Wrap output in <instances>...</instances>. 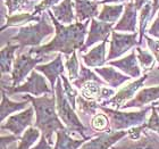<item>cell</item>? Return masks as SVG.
Wrapping results in <instances>:
<instances>
[{"label":"cell","mask_w":159,"mask_h":149,"mask_svg":"<svg viewBox=\"0 0 159 149\" xmlns=\"http://www.w3.org/2000/svg\"><path fill=\"white\" fill-rule=\"evenodd\" d=\"M106 43L107 41H103L97 47L92 48L86 55H83V62L88 67H102L106 59Z\"/></svg>","instance_id":"cell-19"},{"label":"cell","mask_w":159,"mask_h":149,"mask_svg":"<svg viewBox=\"0 0 159 149\" xmlns=\"http://www.w3.org/2000/svg\"><path fill=\"white\" fill-rule=\"evenodd\" d=\"M46 56H41L38 58H33L29 51L26 54H20L17 58L14 60L13 72H11V82L13 86H20V83L27 74L32 72V68L37 67V64L42 63Z\"/></svg>","instance_id":"cell-8"},{"label":"cell","mask_w":159,"mask_h":149,"mask_svg":"<svg viewBox=\"0 0 159 149\" xmlns=\"http://www.w3.org/2000/svg\"><path fill=\"white\" fill-rule=\"evenodd\" d=\"M147 2H149V0H134V3H135V7L138 10L142 9V7L144 6Z\"/></svg>","instance_id":"cell-46"},{"label":"cell","mask_w":159,"mask_h":149,"mask_svg":"<svg viewBox=\"0 0 159 149\" xmlns=\"http://www.w3.org/2000/svg\"><path fill=\"white\" fill-rule=\"evenodd\" d=\"M60 79L63 81V88L64 91H65V95H66L67 99L70 101V106L73 107L74 109H76V99H77V91L75 89L72 88L70 83L68 82L67 77L65 76V74H61L60 75Z\"/></svg>","instance_id":"cell-36"},{"label":"cell","mask_w":159,"mask_h":149,"mask_svg":"<svg viewBox=\"0 0 159 149\" xmlns=\"http://www.w3.org/2000/svg\"><path fill=\"white\" fill-rule=\"evenodd\" d=\"M20 49V44L8 42L6 47L1 49V75L8 74L11 71V65H14V55Z\"/></svg>","instance_id":"cell-23"},{"label":"cell","mask_w":159,"mask_h":149,"mask_svg":"<svg viewBox=\"0 0 159 149\" xmlns=\"http://www.w3.org/2000/svg\"><path fill=\"white\" fill-rule=\"evenodd\" d=\"M59 1H63V0H42L41 2L38 3L37 6H35V8L33 10V14L34 15H39V14L43 13L44 10L50 9L53 6H56Z\"/></svg>","instance_id":"cell-38"},{"label":"cell","mask_w":159,"mask_h":149,"mask_svg":"<svg viewBox=\"0 0 159 149\" xmlns=\"http://www.w3.org/2000/svg\"><path fill=\"white\" fill-rule=\"evenodd\" d=\"M101 91H102V84L96 81H90L82 86L81 96L91 101H96V100L101 101Z\"/></svg>","instance_id":"cell-29"},{"label":"cell","mask_w":159,"mask_h":149,"mask_svg":"<svg viewBox=\"0 0 159 149\" xmlns=\"http://www.w3.org/2000/svg\"><path fill=\"white\" fill-rule=\"evenodd\" d=\"M138 26V9L135 7V3L129 1L125 6L124 13L122 18L114 27V31H124V32H136Z\"/></svg>","instance_id":"cell-14"},{"label":"cell","mask_w":159,"mask_h":149,"mask_svg":"<svg viewBox=\"0 0 159 149\" xmlns=\"http://www.w3.org/2000/svg\"><path fill=\"white\" fill-rule=\"evenodd\" d=\"M94 72L97 74H99L101 77H103L105 82L109 86H111L113 89H116L119 86H122L123 83H125L126 81L129 80V76L119 73V72H117L116 70H114L113 67L110 66L97 67V68H94Z\"/></svg>","instance_id":"cell-20"},{"label":"cell","mask_w":159,"mask_h":149,"mask_svg":"<svg viewBox=\"0 0 159 149\" xmlns=\"http://www.w3.org/2000/svg\"><path fill=\"white\" fill-rule=\"evenodd\" d=\"M8 95L3 89H1V105H0V119L2 122L7 116H9L13 113H16L18 110L26 109V106L29 105V100L24 101H11L8 98Z\"/></svg>","instance_id":"cell-21"},{"label":"cell","mask_w":159,"mask_h":149,"mask_svg":"<svg viewBox=\"0 0 159 149\" xmlns=\"http://www.w3.org/2000/svg\"><path fill=\"white\" fill-rule=\"evenodd\" d=\"M144 129H146L144 124H143V125H140V126H135V128H131V129L127 130V132H129L127 133V137H129V139H133V140L139 139Z\"/></svg>","instance_id":"cell-40"},{"label":"cell","mask_w":159,"mask_h":149,"mask_svg":"<svg viewBox=\"0 0 159 149\" xmlns=\"http://www.w3.org/2000/svg\"><path fill=\"white\" fill-rule=\"evenodd\" d=\"M34 115V107L31 105L29 108L20 112V114L9 116L5 123H1V130H8L14 136L20 137L27 126L32 125Z\"/></svg>","instance_id":"cell-10"},{"label":"cell","mask_w":159,"mask_h":149,"mask_svg":"<svg viewBox=\"0 0 159 149\" xmlns=\"http://www.w3.org/2000/svg\"><path fill=\"white\" fill-rule=\"evenodd\" d=\"M156 107V109H157V112H159V106H155Z\"/></svg>","instance_id":"cell-48"},{"label":"cell","mask_w":159,"mask_h":149,"mask_svg":"<svg viewBox=\"0 0 159 149\" xmlns=\"http://www.w3.org/2000/svg\"><path fill=\"white\" fill-rule=\"evenodd\" d=\"M129 0H101V1H98L99 5H106V3H122V2H127Z\"/></svg>","instance_id":"cell-45"},{"label":"cell","mask_w":159,"mask_h":149,"mask_svg":"<svg viewBox=\"0 0 159 149\" xmlns=\"http://www.w3.org/2000/svg\"><path fill=\"white\" fill-rule=\"evenodd\" d=\"M125 9L124 5H102V9L99 13L98 21L105 23L115 24L122 15L123 10Z\"/></svg>","instance_id":"cell-25"},{"label":"cell","mask_w":159,"mask_h":149,"mask_svg":"<svg viewBox=\"0 0 159 149\" xmlns=\"http://www.w3.org/2000/svg\"><path fill=\"white\" fill-rule=\"evenodd\" d=\"M92 1H101V0H92Z\"/></svg>","instance_id":"cell-49"},{"label":"cell","mask_w":159,"mask_h":149,"mask_svg":"<svg viewBox=\"0 0 159 149\" xmlns=\"http://www.w3.org/2000/svg\"><path fill=\"white\" fill-rule=\"evenodd\" d=\"M56 145L53 149H77L82 145H84V141L89 139H81L75 140L70 138L67 130H60L56 132Z\"/></svg>","instance_id":"cell-24"},{"label":"cell","mask_w":159,"mask_h":149,"mask_svg":"<svg viewBox=\"0 0 159 149\" xmlns=\"http://www.w3.org/2000/svg\"><path fill=\"white\" fill-rule=\"evenodd\" d=\"M113 26L114 24L105 23V22H100L96 18H92L91 23H90V30L88 38H86L85 44L83 46V48L80 51L81 53L85 51L98 41H102V42L108 41V38L113 32Z\"/></svg>","instance_id":"cell-12"},{"label":"cell","mask_w":159,"mask_h":149,"mask_svg":"<svg viewBox=\"0 0 159 149\" xmlns=\"http://www.w3.org/2000/svg\"><path fill=\"white\" fill-rule=\"evenodd\" d=\"M76 104L79 105L77 109L80 113H82L83 115H96L97 109H99V104L85 99L82 96L77 97Z\"/></svg>","instance_id":"cell-34"},{"label":"cell","mask_w":159,"mask_h":149,"mask_svg":"<svg viewBox=\"0 0 159 149\" xmlns=\"http://www.w3.org/2000/svg\"><path fill=\"white\" fill-rule=\"evenodd\" d=\"M159 12V0H152V18L155 14Z\"/></svg>","instance_id":"cell-47"},{"label":"cell","mask_w":159,"mask_h":149,"mask_svg":"<svg viewBox=\"0 0 159 149\" xmlns=\"http://www.w3.org/2000/svg\"><path fill=\"white\" fill-rule=\"evenodd\" d=\"M3 90L8 96H13L15 93H31L34 97H40L41 95H53V90L48 86L46 79L38 71H32L26 82L23 84L18 86H9Z\"/></svg>","instance_id":"cell-6"},{"label":"cell","mask_w":159,"mask_h":149,"mask_svg":"<svg viewBox=\"0 0 159 149\" xmlns=\"http://www.w3.org/2000/svg\"><path fill=\"white\" fill-rule=\"evenodd\" d=\"M152 107L153 106L144 107L138 112L125 113L99 105V109H101L105 114L109 116L111 131H122V130H127L131 128L143 125L146 123L147 114L150 110H152Z\"/></svg>","instance_id":"cell-5"},{"label":"cell","mask_w":159,"mask_h":149,"mask_svg":"<svg viewBox=\"0 0 159 149\" xmlns=\"http://www.w3.org/2000/svg\"><path fill=\"white\" fill-rule=\"evenodd\" d=\"M148 33L151 37L158 38L159 39V12H158V16L156 17V20L153 21L152 25L150 26V29L148 30Z\"/></svg>","instance_id":"cell-41"},{"label":"cell","mask_w":159,"mask_h":149,"mask_svg":"<svg viewBox=\"0 0 159 149\" xmlns=\"http://www.w3.org/2000/svg\"><path fill=\"white\" fill-rule=\"evenodd\" d=\"M8 8V15H14L15 12L34 10L39 0H3Z\"/></svg>","instance_id":"cell-28"},{"label":"cell","mask_w":159,"mask_h":149,"mask_svg":"<svg viewBox=\"0 0 159 149\" xmlns=\"http://www.w3.org/2000/svg\"><path fill=\"white\" fill-rule=\"evenodd\" d=\"M152 20V2H147L141 9V16H140V26H139V42L142 46L143 39L146 37L147 25L149 21Z\"/></svg>","instance_id":"cell-27"},{"label":"cell","mask_w":159,"mask_h":149,"mask_svg":"<svg viewBox=\"0 0 159 149\" xmlns=\"http://www.w3.org/2000/svg\"><path fill=\"white\" fill-rule=\"evenodd\" d=\"M144 40H146L147 44H148V48L150 49V51L152 53V55L155 56L156 60H158L159 63V40H155L152 38H150L149 35L144 37Z\"/></svg>","instance_id":"cell-39"},{"label":"cell","mask_w":159,"mask_h":149,"mask_svg":"<svg viewBox=\"0 0 159 149\" xmlns=\"http://www.w3.org/2000/svg\"><path fill=\"white\" fill-rule=\"evenodd\" d=\"M144 126H146V129L150 130V131L159 133V114L155 106L152 107L151 115H150L149 119L144 123Z\"/></svg>","instance_id":"cell-37"},{"label":"cell","mask_w":159,"mask_h":149,"mask_svg":"<svg viewBox=\"0 0 159 149\" xmlns=\"http://www.w3.org/2000/svg\"><path fill=\"white\" fill-rule=\"evenodd\" d=\"M73 6L74 5L72 3V0H63L59 5H56L50 9L53 13L55 17L61 24H70L75 20L73 13Z\"/></svg>","instance_id":"cell-22"},{"label":"cell","mask_w":159,"mask_h":149,"mask_svg":"<svg viewBox=\"0 0 159 149\" xmlns=\"http://www.w3.org/2000/svg\"><path fill=\"white\" fill-rule=\"evenodd\" d=\"M139 33H118L116 31L111 32V40H110V49L109 54L107 56V62H110L111 59L118 58L125 53H127L133 47H141L138 39Z\"/></svg>","instance_id":"cell-7"},{"label":"cell","mask_w":159,"mask_h":149,"mask_svg":"<svg viewBox=\"0 0 159 149\" xmlns=\"http://www.w3.org/2000/svg\"><path fill=\"white\" fill-rule=\"evenodd\" d=\"M24 100L32 103V106L35 110V123L34 128L39 129L42 132V136L46 137L49 142L52 143V134L60 130H67V128L61 124L60 117L57 113L56 97L53 96H24ZM68 131V130H67Z\"/></svg>","instance_id":"cell-2"},{"label":"cell","mask_w":159,"mask_h":149,"mask_svg":"<svg viewBox=\"0 0 159 149\" xmlns=\"http://www.w3.org/2000/svg\"><path fill=\"white\" fill-rule=\"evenodd\" d=\"M113 149H159V137L144 129L139 139L133 140L127 137Z\"/></svg>","instance_id":"cell-11"},{"label":"cell","mask_w":159,"mask_h":149,"mask_svg":"<svg viewBox=\"0 0 159 149\" xmlns=\"http://www.w3.org/2000/svg\"><path fill=\"white\" fill-rule=\"evenodd\" d=\"M90 81H96V82L100 83V84H105L106 82H103L102 80L99 79L97 76L96 72H92V71L85 67L84 65H81V71H80V75L75 81H73V84L76 86L77 89H82V86L85 84V83L90 82Z\"/></svg>","instance_id":"cell-30"},{"label":"cell","mask_w":159,"mask_h":149,"mask_svg":"<svg viewBox=\"0 0 159 149\" xmlns=\"http://www.w3.org/2000/svg\"><path fill=\"white\" fill-rule=\"evenodd\" d=\"M48 13H43L41 15V20L37 24L29 25V26H22L18 30V33L9 39V42L20 44V49L18 53L22 54L25 47H37L42 42V40L48 35L53 33V27L48 20Z\"/></svg>","instance_id":"cell-3"},{"label":"cell","mask_w":159,"mask_h":149,"mask_svg":"<svg viewBox=\"0 0 159 149\" xmlns=\"http://www.w3.org/2000/svg\"><path fill=\"white\" fill-rule=\"evenodd\" d=\"M115 95V91L114 89H109V88H106V86H102V91H101V100H107L109 97L114 96Z\"/></svg>","instance_id":"cell-44"},{"label":"cell","mask_w":159,"mask_h":149,"mask_svg":"<svg viewBox=\"0 0 159 149\" xmlns=\"http://www.w3.org/2000/svg\"><path fill=\"white\" fill-rule=\"evenodd\" d=\"M20 137H16V136H2L1 137V149H6V146L8 143L13 142V141H17V140H20Z\"/></svg>","instance_id":"cell-43"},{"label":"cell","mask_w":159,"mask_h":149,"mask_svg":"<svg viewBox=\"0 0 159 149\" xmlns=\"http://www.w3.org/2000/svg\"><path fill=\"white\" fill-rule=\"evenodd\" d=\"M91 128L94 131L100 133L110 132L111 131L109 119H108V117H107L105 113H98L96 115H93L92 119H91Z\"/></svg>","instance_id":"cell-32"},{"label":"cell","mask_w":159,"mask_h":149,"mask_svg":"<svg viewBox=\"0 0 159 149\" xmlns=\"http://www.w3.org/2000/svg\"><path fill=\"white\" fill-rule=\"evenodd\" d=\"M35 71L41 72L46 75V77L48 79V81L50 82L51 86L56 88V81L59 77L58 76L64 74V64H63V58H61V54H57V56L55 57V59L52 62H50L48 64H42V65H38L35 67Z\"/></svg>","instance_id":"cell-15"},{"label":"cell","mask_w":159,"mask_h":149,"mask_svg":"<svg viewBox=\"0 0 159 149\" xmlns=\"http://www.w3.org/2000/svg\"><path fill=\"white\" fill-rule=\"evenodd\" d=\"M48 15L55 25L56 35L47 44L31 48L29 53L31 55H37L41 57L47 54L58 51L59 54H64L68 57V55L75 53L76 50L82 49L83 46L85 44L86 29L89 26V23H91V20L83 23L76 22L70 25H64L55 17L51 9H48Z\"/></svg>","instance_id":"cell-1"},{"label":"cell","mask_w":159,"mask_h":149,"mask_svg":"<svg viewBox=\"0 0 159 149\" xmlns=\"http://www.w3.org/2000/svg\"><path fill=\"white\" fill-rule=\"evenodd\" d=\"M66 59L67 60L65 63V66L68 71V77H70V81H75L80 75V67H81L79 59H77L76 51L72 54V57L66 58Z\"/></svg>","instance_id":"cell-35"},{"label":"cell","mask_w":159,"mask_h":149,"mask_svg":"<svg viewBox=\"0 0 159 149\" xmlns=\"http://www.w3.org/2000/svg\"><path fill=\"white\" fill-rule=\"evenodd\" d=\"M31 149H52V143L49 142L48 139H47L46 137H41V140L39 141L37 146L32 147Z\"/></svg>","instance_id":"cell-42"},{"label":"cell","mask_w":159,"mask_h":149,"mask_svg":"<svg viewBox=\"0 0 159 149\" xmlns=\"http://www.w3.org/2000/svg\"><path fill=\"white\" fill-rule=\"evenodd\" d=\"M108 64H109V66L119 68L122 72H124L131 77H139L141 75V68L139 67L138 57H136V54L134 51H132L129 55L125 56L122 59L110 60Z\"/></svg>","instance_id":"cell-17"},{"label":"cell","mask_w":159,"mask_h":149,"mask_svg":"<svg viewBox=\"0 0 159 149\" xmlns=\"http://www.w3.org/2000/svg\"><path fill=\"white\" fill-rule=\"evenodd\" d=\"M6 149H7V148H6Z\"/></svg>","instance_id":"cell-50"},{"label":"cell","mask_w":159,"mask_h":149,"mask_svg":"<svg viewBox=\"0 0 159 149\" xmlns=\"http://www.w3.org/2000/svg\"><path fill=\"white\" fill-rule=\"evenodd\" d=\"M55 91H56L57 113H58L60 119L65 123L67 130L72 131V132L80 133L84 139H91L92 137H88L85 134V132H89L88 129L83 125L82 122L80 121V119L74 112L75 109L70 105V101L67 99L65 91H64L63 84H61V79L57 80Z\"/></svg>","instance_id":"cell-4"},{"label":"cell","mask_w":159,"mask_h":149,"mask_svg":"<svg viewBox=\"0 0 159 149\" xmlns=\"http://www.w3.org/2000/svg\"><path fill=\"white\" fill-rule=\"evenodd\" d=\"M147 77H149V75H148V74H144L143 76H141V77H139L138 80H135L134 82L129 83V84L125 86L124 88H122V89L119 90L117 93H115L110 99L105 100V101L101 103L100 105L105 107H108V106L114 107V108H116V109H118V110L122 109V107L125 105L126 101L129 103V100H132L133 96L142 88L144 82H146Z\"/></svg>","instance_id":"cell-9"},{"label":"cell","mask_w":159,"mask_h":149,"mask_svg":"<svg viewBox=\"0 0 159 149\" xmlns=\"http://www.w3.org/2000/svg\"><path fill=\"white\" fill-rule=\"evenodd\" d=\"M136 57H138V60L143 70H152L153 65H155V59H156L152 54H150L148 50H143L141 47H136Z\"/></svg>","instance_id":"cell-33"},{"label":"cell","mask_w":159,"mask_h":149,"mask_svg":"<svg viewBox=\"0 0 159 149\" xmlns=\"http://www.w3.org/2000/svg\"><path fill=\"white\" fill-rule=\"evenodd\" d=\"M75 1V10H76V22H86L92 20L96 16H99L98 14V1L92 0H74Z\"/></svg>","instance_id":"cell-18"},{"label":"cell","mask_w":159,"mask_h":149,"mask_svg":"<svg viewBox=\"0 0 159 149\" xmlns=\"http://www.w3.org/2000/svg\"><path fill=\"white\" fill-rule=\"evenodd\" d=\"M39 137V129L34 128V126H31L25 131L24 136L20 139V143H18L16 149H30L38 141Z\"/></svg>","instance_id":"cell-31"},{"label":"cell","mask_w":159,"mask_h":149,"mask_svg":"<svg viewBox=\"0 0 159 149\" xmlns=\"http://www.w3.org/2000/svg\"><path fill=\"white\" fill-rule=\"evenodd\" d=\"M159 99V86H150V88H143L136 93V96L129 103H126L122 107V109L126 108H141L147 104H150Z\"/></svg>","instance_id":"cell-16"},{"label":"cell","mask_w":159,"mask_h":149,"mask_svg":"<svg viewBox=\"0 0 159 149\" xmlns=\"http://www.w3.org/2000/svg\"><path fill=\"white\" fill-rule=\"evenodd\" d=\"M40 20H41V16H38V15H34V14H30V13H20V14H14V15H8L6 23L1 26V31H5L7 27L16 26V25L29 23V22H32V21L40 22Z\"/></svg>","instance_id":"cell-26"},{"label":"cell","mask_w":159,"mask_h":149,"mask_svg":"<svg viewBox=\"0 0 159 149\" xmlns=\"http://www.w3.org/2000/svg\"><path fill=\"white\" fill-rule=\"evenodd\" d=\"M127 131H110V132L100 133L99 136L93 138L91 141L84 143L81 149H109L116 142L120 141L123 138L127 136Z\"/></svg>","instance_id":"cell-13"}]
</instances>
